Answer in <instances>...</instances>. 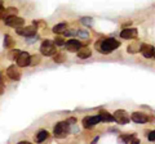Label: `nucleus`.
<instances>
[{"instance_id":"1","label":"nucleus","mask_w":155,"mask_h":144,"mask_svg":"<svg viewBox=\"0 0 155 144\" xmlns=\"http://www.w3.org/2000/svg\"><path fill=\"white\" fill-rule=\"evenodd\" d=\"M119 45H120V42L118 40L113 39V37H109V39H105V40L101 41L100 46L98 45H96V46L98 48V50L102 53V54H109V53L115 50Z\"/></svg>"},{"instance_id":"2","label":"nucleus","mask_w":155,"mask_h":144,"mask_svg":"<svg viewBox=\"0 0 155 144\" xmlns=\"http://www.w3.org/2000/svg\"><path fill=\"white\" fill-rule=\"evenodd\" d=\"M40 53L45 57H52L57 53V45L54 40H44L40 45Z\"/></svg>"},{"instance_id":"3","label":"nucleus","mask_w":155,"mask_h":144,"mask_svg":"<svg viewBox=\"0 0 155 144\" xmlns=\"http://www.w3.org/2000/svg\"><path fill=\"white\" fill-rule=\"evenodd\" d=\"M53 133H54V136L57 139H64L67 136V134H69V124L66 121H61L58 122L54 129H53Z\"/></svg>"},{"instance_id":"4","label":"nucleus","mask_w":155,"mask_h":144,"mask_svg":"<svg viewBox=\"0 0 155 144\" xmlns=\"http://www.w3.org/2000/svg\"><path fill=\"white\" fill-rule=\"evenodd\" d=\"M4 23L9 27H13V28H18V27H22L25 25V20L22 17H18V16H11V17H7L4 20Z\"/></svg>"},{"instance_id":"5","label":"nucleus","mask_w":155,"mask_h":144,"mask_svg":"<svg viewBox=\"0 0 155 144\" xmlns=\"http://www.w3.org/2000/svg\"><path fill=\"white\" fill-rule=\"evenodd\" d=\"M36 30L38 28L35 26H26V27H18L16 28V32L18 33V35L21 36H25V37H31L36 33Z\"/></svg>"},{"instance_id":"6","label":"nucleus","mask_w":155,"mask_h":144,"mask_svg":"<svg viewBox=\"0 0 155 144\" xmlns=\"http://www.w3.org/2000/svg\"><path fill=\"white\" fill-rule=\"evenodd\" d=\"M114 117L115 121L119 122L120 125H125L129 122V114L124 111V109H118V111L114 112Z\"/></svg>"},{"instance_id":"7","label":"nucleus","mask_w":155,"mask_h":144,"mask_svg":"<svg viewBox=\"0 0 155 144\" xmlns=\"http://www.w3.org/2000/svg\"><path fill=\"white\" fill-rule=\"evenodd\" d=\"M65 48H66V50L70 53H78L81 49V42L76 39H70L65 44Z\"/></svg>"},{"instance_id":"8","label":"nucleus","mask_w":155,"mask_h":144,"mask_svg":"<svg viewBox=\"0 0 155 144\" xmlns=\"http://www.w3.org/2000/svg\"><path fill=\"white\" fill-rule=\"evenodd\" d=\"M16 61H17L18 67H27L31 63V55L26 52H21V54L18 55V58Z\"/></svg>"},{"instance_id":"9","label":"nucleus","mask_w":155,"mask_h":144,"mask_svg":"<svg viewBox=\"0 0 155 144\" xmlns=\"http://www.w3.org/2000/svg\"><path fill=\"white\" fill-rule=\"evenodd\" d=\"M7 75H8V77L11 79V80L18 81L19 77H21V71L18 70V66L12 64V66H9L8 68H7Z\"/></svg>"},{"instance_id":"10","label":"nucleus","mask_w":155,"mask_h":144,"mask_svg":"<svg viewBox=\"0 0 155 144\" xmlns=\"http://www.w3.org/2000/svg\"><path fill=\"white\" fill-rule=\"evenodd\" d=\"M102 120H101V116H88V117H84L83 118V126L87 127V129H91L92 126H94L98 122H101Z\"/></svg>"},{"instance_id":"11","label":"nucleus","mask_w":155,"mask_h":144,"mask_svg":"<svg viewBox=\"0 0 155 144\" xmlns=\"http://www.w3.org/2000/svg\"><path fill=\"white\" fill-rule=\"evenodd\" d=\"M130 120L136 124H146L149 121V117L142 112H133L132 116H130Z\"/></svg>"},{"instance_id":"12","label":"nucleus","mask_w":155,"mask_h":144,"mask_svg":"<svg viewBox=\"0 0 155 144\" xmlns=\"http://www.w3.org/2000/svg\"><path fill=\"white\" fill-rule=\"evenodd\" d=\"M140 50H141L142 55L145 57V58H151V57H154V53H155L154 46L147 45V44H142L141 49H140Z\"/></svg>"},{"instance_id":"13","label":"nucleus","mask_w":155,"mask_h":144,"mask_svg":"<svg viewBox=\"0 0 155 144\" xmlns=\"http://www.w3.org/2000/svg\"><path fill=\"white\" fill-rule=\"evenodd\" d=\"M137 36V30L136 28H125L120 32V37L123 39H134Z\"/></svg>"},{"instance_id":"14","label":"nucleus","mask_w":155,"mask_h":144,"mask_svg":"<svg viewBox=\"0 0 155 144\" xmlns=\"http://www.w3.org/2000/svg\"><path fill=\"white\" fill-rule=\"evenodd\" d=\"M17 8L14 7H9V8H4L3 11V20H5L7 17H11V16H17Z\"/></svg>"},{"instance_id":"15","label":"nucleus","mask_w":155,"mask_h":144,"mask_svg":"<svg viewBox=\"0 0 155 144\" xmlns=\"http://www.w3.org/2000/svg\"><path fill=\"white\" fill-rule=\"evenodd\" d=\"M76 54H78V57H79V58L85 59V58H89V57L92 55V50L88 49V48H84V49H80L79 52L76 53Z\"/></svg>"},{"instance_id":"16","label":"nucleus","mask_w":155,"mask_h":144,"mask_svg":"<svg viewBox=\"0 0 155 144\" xmlns=\"http://www.w3.org/2000/svg\"><path fill=\"white\" fill-rule=\"evenodd\" d=\"M67 30V25L65 22H62V23H58V25H56L54 27H53V32L56 33H64L65 31Z\"/></svg>"},{"instance_id":"17","label":"nucleus","mask_w":155,"mask_h":144,"mask_svg":"<svg viewBox=\"0 0 155 144\" xmlns=\"http://www.w3.org/2000/svg\"><path fill=\"white\" fill-rule=\"evenodd\" d=\"M100 116H101V120L105 121V122H113V121H115V117L111 116V114H109L106 111H101L100 112Z\"/></svg>"},{"instance_id":"18","label":"nucleus","mask_w":155,"mask_h":144,"mask_svg":"<svg viewBox=\"0 0 155 144\" xmlns=\"http://www.w3.org/2000/svg\"><path fill=\"white\" fill-rule=\"evenodd\" d=\"M48 138V131L47 130H40L38 133V136H36V142L38 143H43Z\"/></svg>"},{"instance_id":"19","label":"nucleus","mask_w":155,"mask_h":144,"mask_svg":"<svg viewBox=\"0 0 155 144\" xmlns=\"http://www.w3.org/2000/svg\"><path fill=\"white\" fill-rule=\"evenodd\" d=\"M4 46L5 48H12L13 46V40H12V37L9 35L4 36Z\"/></svg>"},{"instance_id":"20","label":"nucleus","mask_w":155,"mask_h":144,"mask_svg":"<svg viewBox=\"0 0 155 144\" xmlns=\"http://www.w3.org/2000/svg\"><path fill=\"white\" fill-rule=\"evenodd\" d=\"M78 36H79L80 39H88V37H89L88 30H80V31H78Z\"/></svg>"},{"instance_id":"21","label":"nucleus","mask_w":155,"mask_h":144,"mask_svg":"<svg viewBox=\"0 0 155 144\" xmlns=\"http://www.w3.org/2000/svg\"><path fill=\"white\" fill-rule=\"evenodd\" d=\"M54 42H56V45H57V46H62V45H65V44H66V42H65V40L62 39L61 36H56Z\"/></svg>"},{"instance_id":"22","label":"nucleus","mask_w":155,"mask_h":144,"mask_svg":"<svg viewBox=\"0 0 155 144\" xmlns=\"http://www.w3.org/2000/svg\"><path fill=\"white\" fill-rule=\"evenodd\" d=\"M38 63H40V57H39V55H32L31 57V63H30V66H35Z\"/></svg>"},{"instance_id":"23","label":"nucleus","mask_w":155,"mask_h":144,"mask_svg":"<svg viewBox=\"0 0 155 144\" xmlns=\"http://www.w3.org/2000/svg\"><path fill=\"white\" fill-rule=\"evenodd\" d=\"M19 54H21V50H18V49H16V50H13V53H12V54H11V58H12V59H17Z\"/></svg>"},{"instance_id":"24","label":"nucleus","mask_w":155,"mask_h":144,"mask_svg":"<svg viewBox=\"0 0 155 144\" xmlns=\"http://www.w3.org/2000/svg\"><path fill=\"white\" fill-rule=\"evenodd\" d=\"M81 22L84 23V25H87V26H92V20L91 18H81Z\"/></svg>"},{"instance_id":"25","label":"nucleus","mask_w":155,"mask_h":144,"mask_svg":"<svg viewBox=\"0 0 155 144\" xmlns=\"http://www.w3.org/2000/svg\"><path fill=\"white\" fill-rule=\"evenodd\" d=\"M64 58H65V57L62 54H57V55L54 54V62H58V63H60V62L64 61Z\"/></svg>"},{"instance_id":"26","label":"nucleus","mask_w":155,"mask_h":144,"mask_svg":"<svg viewBox=\"0 0 155 144\" xmlns=\"http://www.w3.org/2000/svg\"><path fill=\"white\" fill-rule=\"evenodd\" d=\"M4 93V81L2 79V76H0V95Z\"/></svg>"},{"instance_id":"27","label":"nucleus","mask_w":155,"mask_h":144,"mask_svg":"<svg viewBox=\"0 0 155 144\" xmlns=\"http://www.w3.org/2000/svg\"><path fill=\"white\" fill-rule=\"evenodd\" d=\"M147 139H149V140H155V130L149 134V135H147Z\"/></svg>"},{"instance_id":"28","label":"nucleus","mask_w":155,"mask_h":144,"mask_svg":"<svg viewBox=\"0 0 155 144\" xmlns=\"http://www.w3.org/2000/svg\"><path fill=\"white\" fill-rule=\"evenodd\" d=\"M74 33H78V31H67V30H66V31L64 32V35H65V36H72Z\"/></svg>"},{"instance_id":"29","label":"nucleus","mask_w":155,"mask_h":144,"mask_svg":"<svg viewBox=\"0 0 155 144\" xmlns=\"http://www.w3.org/2000/svg\"><path fill=\"white\" fill-rule=\"evenodd\" d=\"M3 11H4L3 2H0V20H3Z\"/></svg>"},{"instance_id":"30","label":"nucleus","mask_w":155,"mask_h":144,"mask_svg":"<svg viewBox=\"0 0 155 144\" xmlns=\"http://www.w3.org/2000/svg\"><path fill=\"white\" fill-rule=\"evenodd\" d=\"M67 124H69V125H72V124H74L75 122V118H69V120H67V121H66Z\"/></svg>"},{"instance_id":"31","label":"nucleus","mask_w":155,"mask_h":144,"mask_svg":"<svg viewBox=\"0 0 155 144\" xmlns=\"http://www.w3.org/2000/svg\"><path fill=\"white\" fill-rule=\"evenodd\" d=\"M18 144H30V143H28V142H19Z\"/></svg>"},{"instance_id":"32","label":"nucleus","mask_w":155,"mask_h":144,"mask_svg":"<svg viewBox=\"0 0 155 144\" xmlns=\"http://www.w3.org/2000/svg\"><path fill=\"white\" fill-rule=\"evenodd\" d=\"M154 57H155V53H154Z\"/></svg>"}]
</instances>
